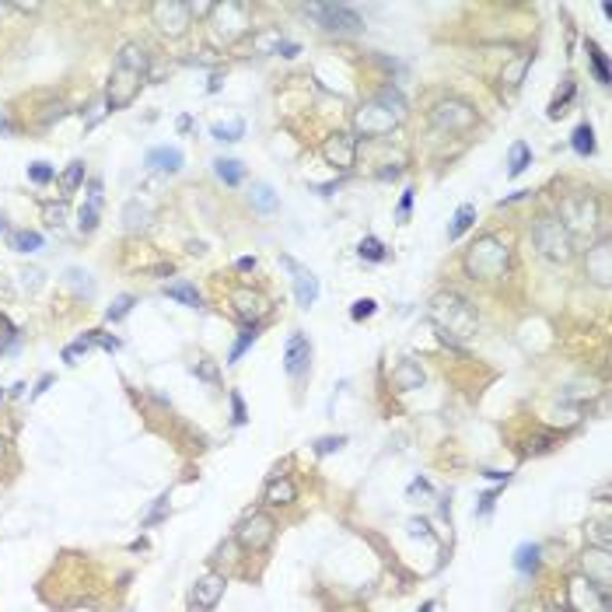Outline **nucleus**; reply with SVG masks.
Returning a JSON list of instances; mask_svg holds the SVG:
<instances>
[{
	"mask_svg": "<svg viewBox=\"0 0 612 612\" xmlns=\"http://www.w3.org/2000/svg\"><path fill=\"white\" fill-rule=\"evenodd\" d=\"M182 151L178 147H151L147 151V165L158 168V171H178L182 168Z\"/></svg>",
	"mask_w": 612,
	"mask_h": 612,
	"instance_id": "obj_19",
	"label": "nucleus"
},
{
	"mask_svg": "<svg viewBox=\"0 0 612 612\" xmlns=\"http://www.w3.org/2000/svg\"><path fill=\"white\" fill-rule=\"evenodd\" d=\"M308 368H312V339L305 333H290L287 336V346H283V371L290 382H305L308 378Z\"/></svg>",
	"mask_w": 612,
	"mask_h": 612,
	"instance_id": "obj_9",
	"label": "nucleus"
},
{
	"mask_svg": "<svg viewBox=\"0 0 612 612\" xmlns=\"http://www.w3.org/2000/svg\"><path fill=\"white\" fill-rule=\"evenodd\" d=\"M214 140H242V133H245V123L242 119H231V123H217L214 130Z\"/></svg>",
	"mask_w": 612,
	"mask_h": 612,
	"instance_id": "obj_33",
	"label": "nucleus"
},
{
	"mask_svg": "<svg viewBox=\"0 0 612 612\" xmlns=\"http://www.w3.org/2000/svg\"><path fill=\"white\" fill-rule=\"evenodd\" d=\"M231 305H234V312H238L245 322H259V319L266 315V308H270L266 294H259V290H252V287H234V290H231Z\"/></svg>",
	"mask_w": 612,
	"mask_h": 612,
	"instance_id": "obj_15",
	"label": "nucleus"
},
{
	"mask_svg": "<svg viewBox=\"0 0 612 612\" xmlns=\"http://www.w3.org/2000/svg\"><path fill=\"white\" fill-rule=\"evenodd\" d=\"M144 77H147V53H144V46L126 42L115 53V63H112V77H109V88H106V106L112 112L126 109L140 95Z\"/></svg>",
	"mask_w": 612,
	"mask_h": 612,
	"instance_id": "obj_1",
	"label": "nucleus"
},
{
	"mask_svg": "<svg viewBox=\"0 0 612 612\" xmlns=\"http://www.w3.org/2000/svg\"><path fill=\"white\" fill-rule=\"evenodd\" d=\"M392 382L399 385V389H420L424 385V371H420V364H413V361H402L399 368H395V375H392Z\"/></svg>",
	"mask_w": 612,
	"mask_h": 612,
	"instance_id": "obj_23",
	"label": "nucleus"
},
{
	"mask_svg": "<svg viewBox=\"0 0 612 612\" xmlns=\"http://www.w3.org/2000/svg\"><path fill=\"white\" fill-rule=\"evenodd\" d=\"M570 147L581 154V158H588V154H595V130L588 126V123H581L577 130H574V137H570Z\"/></svg>",
	"mask_w": 612,
	"mask_h": 612,
	"instance_id": "obj_27",
	"label": "nucleus"
},
{
	"mask_svg": "<svg viewBox=\"0 0 612 612\" xmlns=\"http://www.w3.org/2000/svg\"><path fill=\"white\" fill-rule=\"evenodd\" d=\"M234 266H238V273H252L256 270V256H242Z\"/></svg>",
	"mask_w": 612,
	"mask_h": 612,
	"instance_id": "obj_51",
	"label": "nucleus"
},
{
	"mask_svg": "<svg viewBox=\"0 0 612 612\" xmlns=\"http://www.w3.org/2000/svg\"><path fill=\"white\" fill-rule=\"evenodd\" d=\"M252 203H256L259 210H266V214L277 210V196H273V189H270L266 182H259V186L252 189Z\"/></svg>",
	"mask_w": 612,
	"mask_h": 612,
	"instance_id": "obj_35",
	"label": "nucleus"
},
{
	"mask_svg": "<svg viewBox=\"0 0 612 612\" xmlns=\"http://www.w3.org/2000/svg\"><path fill=\"white\" fill-rule=\"evenodd\" d=\"M294 501H298L294 480H287V476H270V483H266V490H263V504H266V507H290Z\"/></svg>",
	"mask_w": 612,
	"mask_h": 612,
	"instance_id": "obj_17",
	"label": "nucleus"
},
{
	"mask_svg": "<svg viewBox=\"0 0 612 612\" xmlns=\"http://www.w3.org/2000/svg\"><path fill=\"white\" fill-rule=\"evenodd\" d=\"M165 511H168V497H158V504H154V511L144 518V525H154V521H162L165 518Z\"/></svg>",
	"mask_w": 612,
	"mask_h": 612,
	"instance_id": "obj_47",
	"label": "nucleus"
},
{
	"mask_svg": "<svg viewBox=\"0 0 612 612\" xmlns=\"http://www.w3.org/2000/svg\"><path fill=\"white\" fill-rule=\"evenodd\" d=\"M133 305H137V298H133V294H119V298H115V301H112V305H109V312H106V319H109V322H119V319H126Z\"/></svg>",
	"mask_w": 612,
	"mask_h": 612,
	"instance_id": "obj_34",
	"label": "nucleus"
},
{
	"mask_svg": "<svg viewBox=\"0 0 612 612\" xmlns=\"http://www.w3.org/2000/svg\"><path fill=\"white\" fill-rule=\"evenodd\" d=\"M151 18H154L158 32L168 35V39H182L189 32V25H193V11L182 0H162V4H154L151 7Z\"/></svg>",
	"mask_w": 612,
	"mask_h": 612,
	"instance_id": "obj_8",
	"label": "nucleus"
},
{
	"mask_svg": "<svg viewBox=\"0 0 612 612\" xmlns=\"http://www.w3.org/2000/svg\"><path fill=\"white\" fill-rule=\"evenodd\" d=\"M395 126H399V119H395L382 102H364V106L357 109V115H353V130H357L361 137H385V133H392Z\"/></svg>",
	"mask_w": 612,
	"mask_h": 612,
	"instance_id": "obj_10",
	"label": "nucleus"
},
{
	"mask_svg": "<svg viewBox=\"0 0 612 612\" xmlns=\"http://www.w3.org/2000/svg\"><path fill=\"white\" fill-rule=\"evenodd\" d=\"M81 182H84V162H70L67 171L60 175V189H63V196H70L74 189H81Z\"/></svg>",
	"mask_w": 612,
	"mask_h": 612,
	"instance_id": "obj_32",
	"label": "nucleus"
},
{
	"mask_svg": "<svg viewBox=\"0 0 612 612\" xmlns=\"http://www.w3.org/2000/svg\"><path fill=\"white\" fill-rule=\"evenodd\" d=\"M528 165H532V147L525 140H514L507 151V178H518Z\"/></svg>",
	"mask_w": 612,
	"mask_h": 612,
	"instance_id": "obj_20",
	"label": "nucleus"
},
{
	"mask_svg": "<svg viewBox=\"0 0 612 612\" xmlns=\"http://www.w3.org/2000/svg\"><path fill=\"white\" fill-rule=\"evenodd\" d=\"M98 214H102V207H91V203H84L81 210H77V227L88 234V231H95L98 227Z\"/></svg>",
	"mask_w": 612,
	"mask_h": 612,
	"instance_id": "obj_37",
	"label": "nucleus"
},
{
	"mask_svg": "<svg viewBox=\"0 0 612 612\" xmlns=\"http://www.w3.org/2000/svg\"><path fill=\"white\" fill-rule=\"evenodd\" d=\"M375 308H378V305H375L371 298H361V301H353L350 319H353V322H364V319H371V315H375Z\"/></svg>",
	"mask_w": 612,
	"mask_h": 612,
	"instance_id": "obj_41",
	"label": "nucleus"
},
{
	"mask_svg": "<svg viewBox=\"0 0 612 612\" xmlns=\"http://www.w3.org/2000/svg\"><path fill=\"white\" fill-rule=\"evenodd\" d=\"M570 95H574V81L567 77V81H563V91H557V98H553V106H550V119L563 115V106L570 102Z\"/></svg>",
	"mask_w": 612,
	"mask_h": 612,
	"instance_id": "obj_39",
	"label": "nucleus"
},
{
	"mask_svg": "<svg viewBox=\"0 0 612 612\" xmlns=\"http://www.w3.org/2000/svg\"><path fill=\"white\" fill-rule=\"evenodd\" d=\"M196 375H200L203 382H210V385H214V382H217V364L203 357V361H196Z\"/></svg>",
	"mask_w": 612,
	"mask_h": 612,
	"instance_id": "obj_45",
	"label": "nucleus"
},
{
	"mask_svg": "<svg viewBox=\"0 0 612 612\" xmlns=\"http://www.w3.org/2000/svg\"><path fill=\"white\" fill-rule=\"evenodd\" d=\"M409 207H413V189H406L399 200V221H409Z\"/></svg>",
	"mask_w": 612,
	"mask_h": 612,
	"instance_id": "obj_50",
	"label": "nucleus"
},
{
	"mask_svg": "<svg viewBox=\"0 0 612 612\" xmlns=\"http://www.w3.org/2000/svg\"><path fill=\"white\" fill-rule=\"evenodd\" d=\"M231 420H234V427H242L245 420H249V413H245V402H242V392H231Z\"/></svg>",
	"mask_w": 612,
	"mask_h": 612,
	"instance_id": "obj_44",
	"label": "nucleus"
},
{
	"mask_svg": "<svg viewBox=\"0 0 612 612\" xmlns=\"http://www.w3.org/2000/svg\"><path fill=\"white\" fill-rule=\"evenodd\" d=\"M476 224V203H462L458 210H455V217H451V227H448V238L451 242H458L469 227Z\"/></svg>",
	"mask_w": 612,
	"mask_h": 612,
	"instance_id": "obj_24",
	"label": "nucleus"
},
{
	"mask_svg": "<svg viewBox=\"0 0 612 612\" xmlns=\"http://www.w3.org/2000/svg\"><path fill=\"white\" fill-rule=\"evenodd\" d=\"M532 242L536 249L550 259V263H570L574 259V238L567 234V227L553 217H539L532 224Z\"/></svg>",
	"mask_w": 612,
	"mask_h": 612,
	"instance_id": "obj_4",
	"label": "nucleus"
},
{
	"mask_svg": "<svg viewBox=\"0 0 612 612\" xmlns=\"http://www.w3.org/2000/svg\"><path fill=\"white\" fill-rule=\"evenodd\" d=\"M4 227H7V221H4V217H0V231H4Z\"/></svg>",
	"mask_w": 612,
	"mask_h": 612,
	"instance_id": "obj_55",
	"label": "nucleus"
},
{
	"mask_svg": "<svg viewBox=\"0 0 612 612\" xmlns=\"http://www.w3.org/2000/svg\"><path fill=\"white\" fill-rule=\"evenodd\" d=\"M409 532H413V536H431V528H427L424 518H413V521H409Z\"/></svg>",
	"mask_w": 612,
	"mask_h": 612,
	"instance_id": "obj_52",
	"label": "nucleus"
},
{
	"mask_svg": "<svg viewBox=\"0 0 612 612\" xmlns=\"http://www.w3.org/2000/svg\"><path fill=\"white\" fill-rule=\"evenodd\" d=\"M28 178L35 182V186H46V182H53L56 178V171L46 162H35V165H28Z\"/></svg>",
	"mask_w": 612,
	"mask_h": 612,
	"instance_id": "obj_40",
	"label": "nucleus"
},
{
	"mask_svg": "<svg viewBox=\"0 0 612 612\" xmlns=\"http://www.w3.org/2000/svg\"><path fill=\"white\" fill-rule=\"evenodd\" d=\"M595 221H599V207H595V200H591L588 193H581V196H574V200H563V207H560V224L567 227L570 238H574L577 227H595Z\"/></svg>",
	"mask_w": 612,
	"mask_h": 612,
	"instance_id": "obj_11",
	"label": "nucleus"
},
{
	"mask_svg": "<svg viewBox=\"0 0 612 612\" xmlns=\"http://www.w3.org/2000/svg\"><path fill=\"white\" fill-rule=\"evenodd\" d=\"M588 60H591V67H595L599 84H609V67H606V56H602V50H599L595 42H588Z\"/></svg>",
	"mask_w": 612,
	"mask_h": 612,
	"instance_id": "obj_36",
	"label": "nucleus"
},
{
	"mask_svg": "<svg viewBox=\"0 0 612 612\" xmlns=\"http://www.w3.org/2000/svg\"><path fill=\"white\" fill-rule=\"evenodd\" d=\"M63 217H67V207L63 203H56V207H46V224H63Z\"/></svg>",
	"mask_w": 612,
	"mask_h": 612,
	"instance_id": "obj_48",
	"label": "nucleus"
},
{
	"mask_svg": "<svg viewBox=\"0 0 612 612\" xmlns=\"http://www.w3.org/2000/svg\"><path fill=\"white\" fill-rule=\"evenodd\" d=\"M88 339H91V343H98V346H102V350H119V339H115V336H98V333H91L88 336Z\"/></svg>",
	"mask_w": 612,
	"mask_h": 612,
	"instance_id": "obj_49",
	"label": "nucleus"
},
{
	"mask_svg": "<svg viewBox=\"0 0 612 612\" xmlns=\"http://www.w3.org/2000/svg\"><path fill=\"white\" fill-rule=\"evenodd\" d=\"M88 346H91V339H88V336H81L77 343H70V346L63 350V361H67V364H77V361L88 353Z\"/></svg>",
	"mask_w": 612,
	"mask_h": 612,
	"instance_id": "obj_42",
	"label": "nucleus"
},
{
	"mask_svg": "<svg viewBox=\"0 0 612 612\" xmlns=\"http://www.w3.org/2000/svg\"><path fill=\"white\" fill-rule=\"evenodd\" d=\"M308 14L319 18V25L329 28V32H336V35H353V32L364 28L361 14H357L353 7H346V4H312Z\"/></svg>",
	"mask_w": 612,
	"mask_h": 612,
	"instance_id": "obj_7",
	"label": "nucleus"
},
{
	"mask_svg": "<svg viewBox=\"0 0 612 612\" xmlns=\"http://www.w3.org/2000/svg\"><path fill=\"white\" fill-rule=\"evenodd\" d=\"M357 252H361V259H368V263H385V259H389V249H385L375 234H368V238L357 245Z\"/></svg>",
	"mask_w": 612,
	"mask_h": 612,
	"instance_id": "obj_31",
	"label": "nucleus"
},
{
	"mask_svg": "<svg viewBox=\"0 0 612 612\" xmlns=\"http://www.w3.org/2000/svg\"><path fill=\"white\" fill-rule=\"evenodd\" d=\"M431 123L438 130H448V133H465L476 123V112L469 109L465 102H445V106L431 109Z\"/></svg>",
	"mask_w": 612,
	"mask_h": 612,
	"instance_id": "obj_13",
	"label": "nucleus"
},
{
	"mask_svg": "<svg viewBox=\"0 0 612 612\" xmlns=\"http://www.w3.org/2000/svg\"><path fill=\"white\" fill-rule=\"evenodd\" d=\"M322 158H326L333 168H343V171H346V168L353 165V158H357V140H353L350 133H333V137H326Z\"/></svg>",
	"mask_w": 612,
	"mask_h": 612,
	"instance_id": "obj_16",
	"label": "nucleus"
},
{
	"mask_svg": "<svg viewBox=\"0 0 612 612\" xmlns=\"http://www.w3.org/2000/svg\"><path fill=\"white\" fill-rule=\"evenodd\" d=\"M431 315L438 319L441 329H448V333H455V336L476 333V312H472V305H469L465 298H458V294H441V298H434Z\"/></svg>",
	"mask_w": 612,
	"mask_h": 612,
	"instance_id": "obj_5",
	"label": "nucleus"
},
{
	"mask_svg": "<svg viewBox=\"0 0 612 612\" xmlns=\"http://www.w3.org/2000/svg\"><path fill=\"white\" fill-rule=\"evenodd\" d=\"M214 171H217V178H221L224 186H238L245 178V168H242V162H234V158H217Z\"/></svg>",
	"mask_w": 612,
	"mask_h": 612,
	"instance_id": "obj_26",
	"label": "nucleus"
},
{
	"mask_svg": "<svg viewBox=\"0 0 612 612\" xmlns=\"http://www.w3.org/2000/svg\"><path fill=\"white\" fill-rule=\"evenodd\" d=\"M11 249L14 252H35V249H42V234L39 231H11Z\"/></svg>",
	"mask_w": 612,
	"mask_h": 612,
	"instance_id": "obj_30",
	"label": "nucleus"
},
{
	"mask_svg": "<svg viewBox=\"0 0 612 612\" xmlns=\"http://www.w3.org/2000/svg\"><path fill=\"white\" fill-rule=\"evenodd\" d=\"M290 273H294V301H298V308H312L315 305V298H319V277L315 273H308L305 266H298L290 256H283L280 259Z\"/></svg>",
	"mask_w": 612,
	"mask_h": 612,
	"instance_id": "obj_14",
	"label": "nucleus"
},
{
	"mask_svg": "<svg viewBox=\"0 0 612 612\" xmlns=\"http://www.w3.org/2000/svg\"><path fill=\"white\" fill-rule=\"evenodd\" d=\"M273 539H277V521H273V514H270L266 507L249 511V514L238 521V528H234V543H238L245 553H266V550L273 546Z\"/></svg>",
	"mask_w": 612,
	"mask_h": 612,
	"instance_id": "obj_3",
	"label": "nucleus"
},
{
	"mask_svg": "<svg viewBox=\"0 0 612 612\" xmlns=\"http://www.w3.org/2000/svg\"><path fill=\"white\" fill-rule=\"evenodd\" d=\"M14 343H18V329H14V322L0 312V353H7Z\"/></svg>",
	"mask_w": 612,
	"mask_h": 612,
	"instance_id": "obj_38",
	"label": "nucleus"
},
{
	"mask_svg": "<svg viewBox=\"0 0 612 612\" xmlns=\"http://www.w3.org/2000/svg\"><path fill=\"white\" fill-rule=\"evenodd\" d=\"M584 539H588V546H595L599 553H609L612 550L609 521H606V518H602V521H588V525H584Z\"/></svg>",
	"mask_w": 612,
	"mask_h": 612,
	"instance_id": "obj_22",
	"label": "nucleus"
},
{
	"mask_svg": "<svg viewBox=\"0 0 612 612\" xmlns=\"http://www.w3.org/2000/svg\"><path fill=\"white\" fill-rule=\"evenodd\" d=\"M539 543H521L518 546V553H514V567L521 570V574H536L539 570Z\"/></svg>",
	"mask_w": 612,
	"mask_h": 612,
	"instance_id": "obj_25",
	"label": "nucleus"
},
{
	"mask_svg": "<svg viewBox=\"0 0 612 612\" xmlns=\"http://www.w3.org/2000/svg\"><path fill=\"white\" fill-rule=\"evenodd\" d=\"M50 385H53V375H42V382H39V389L32 392V399H39V395H42L46 389H50Z\"/></svg>",
	"mask_w": 612,
	"mask_h": 612,
	"instance_id": "obj_54",
	"label": "nucleus"
},
{
	"mask_svg": "<svg viewBox=\"0 0 612 612\" xmlns=\"http://www.w3.org/2000/svg\"><path fill=\"white\" fill-rule=\"evenodd\" d=\"M480 476H487V480H504V483L511 480V472H497V469H483Z\"/></svg>",
	"mask_w": 612,
	"mask_h": 612,
	"instance_id": "obj_53",
	"label": "nucleus"
},
{
	"mask_svg": "<svg viewBox=\"0 0 612 612\" xmlns=\"http://www.w3.org/2000/svg\"><path fill=\"white\" fill-rule=\"evenodd\" d=\"M259 339V322H242V336H238V343L231 346V357H227V364H234L252 343Z\"/></svg>",
	"mask_w": 612,
	"mask_h": 612,
	"instance_id": "obj_28",
	"label": "nucleus"
},
{
	"mask_svg": "<svg viewBox=\"0 0 612 612\" xmlns=\"http://www.w3.org/2000/svg\"><path fill=\"white\" fill-rule=\"evenodd\" d=\"M567 606L570 612H609V588H602L591 577H570Z\"/></svg>",
	"mask_w": 612,
	"mask_h": 612,
	"instance_id": "obj_6",
	"label": "nucleus"
},
{
	"mask_svg": "<svg viewBox=\"0 0 612 612\" xmlns=\"http://www.w3.org/2000/svg\"><path fill=\"white\" fill-rule=\"evenodd\" d=\"M462 263L472 280H497L504 277V270L511 263V249L501 234H483L480 242H472V249L465 252Z\"/></svg>",
	"mask_w": 612,
	"mask_h": 612,
	"instance_id": "obj_2",
	"label": "nucleus"
},
{
	"mask_svg": "<svg viewBox=\"0 0 612 612\" xmlns=\"http://www.w3.org/2000/svg\"><path fill=\"white\" fill-rule=\"evenodd\" d=\"M609 259H612L609 242H599L595 249H588V277L595 280L599 287H606V283H609V277H612Z\"/></svg>",
	"mask_w": 612,
	"mask_h": 612,
	"instance_id": "obj_18",
	"label": "nucleus"
},
{
	"mask_svg": "<svg viewBox=\"0 0 612 612\" xmlns=\"http://www.w3.org/2000/svg\"><path fill=\"white\" fill-rule=\"evenodd\" d=\"M147 207H140L137 200H130L126 207H123V224H126V231H144L147 227Z\"/></svg>",
	"mask_w": 612,
	"mask_h": 612,
	"instance_id": "obj_29",
	"label": "nucleus"
},
{
	"mask_svg": "<svg viewBox=\"0 0 612 612\" xmlns=\"http://www.w3.org/2000/svg\"><path fill=\"white\" fill-rule=\"evenodd\" d=\"M165 294L171 298V301L186 305V308H200V305H203L200 290H196L193 283H186V280H175V283H165Z\"/></svg>",
	"mask_w": 612,
	"mask_h": 612,
	"instance_id": "obj_21",
	"label": "nucleus"
},
{
	"mask_svg": "<svg viewBox=\"0 0 612 612\" xmlns=\"http://www.w3.org/2000/svg\"><path fill=\"white\" fill-rule=\"evenodd\" d=\"M224 591H227V577L224 574H203L196 584H193V591H189V599H193V609L200 612H214L217 606H221Z\"/></svg>",
	"mask_w": 612,
	"mask_h": 612,
	"instance_id": "obj_12",
	"label": "nucleus"
},
{
	"mask_svg": "<svg viewBox=\"0 0 612 612\" xmlns=\"http://www.w3.org/2000/svg\"><path fill=\"white\" fill-rule=\"evenodd\" d=\"M497 494H501V490H487V494L480 497V507H476V514H480V518H487V514L494 511V504H497Z\"/></svg>",
	"mask_w": 612,
	"mask_h": 612,
	"instance_id": "obj_46",
	"label": "nucleus"
},
{
	"mask_svg": "<svg viewBox=\"0 0 612 612\" xmlns=\"http://www.w3.org/2000/svg\"><path fill=\"white\" fill-rule=\"evenodd\" d=\"M343 445H346V438H339V434H336V438H319V441H315V455H333V451H339Z\"/></svg>",
	"mask_w": 612,
	"mask_h": 612,
	"instance_id": "obj_43",
	"label": "nucleus"
}]
</instances>
